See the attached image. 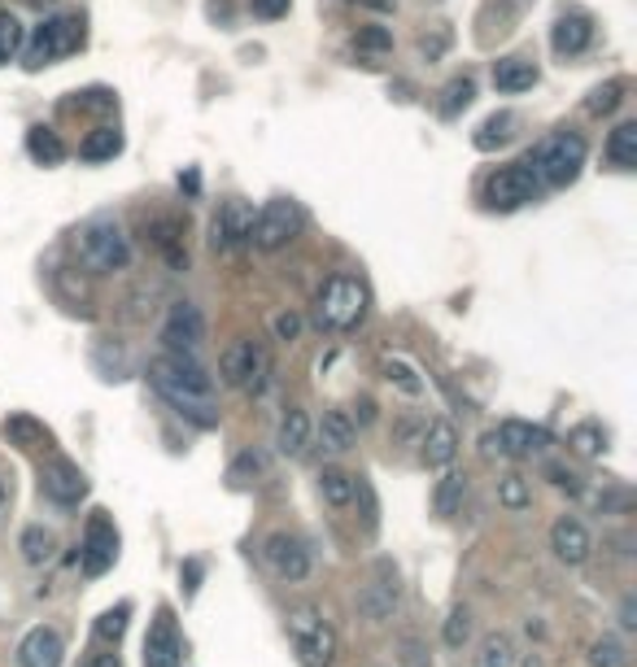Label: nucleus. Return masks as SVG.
<instances>
[{
    "label": "nucleus",
    "mask_w": 637,
    "mask_h": 667,
    "mask_svg": "<svg viewBox=\"0 0 637 667\" xmlns=\"http://www.w3.org/2000/svg\"><path fill=\"white\" fill-rule=\"evenodd\" d=\"M66 658V641L58 628L40 624L18 641V667H62Z\"/></svg>",
    "instance_id": "nucleus-19"
},
{
    "label": "nucleus",
    "mask_w": 637,
    "mask_h": 667,
    "mask_svg": "<svg viewBox=\"0 0 637 667\" xmlns=\"http://www.w3.org/2000/svg\"><path fill=\"white\" fill-rule=\"evenodd\" d=\"M262 563L279 576V580H288V584H297V580H305L310 576V545L297 537V532H271L266 541H262Z\"/></svg>",
    "instance_id": "nucleus-13"
},
{
    "label": "nucleus",
    "mask_w": 637,
    "mask_h": 667,
    "mask_svg": "<svg viewBox=\"0 0 637 667\" xmlns=\"http://www.w3.org/2000/svg\"><path fill=\"white\" fill-rule=\"evenodd\" d=\"M572 450L576 454H585V458H598L602 450H607V432L598 428V424H580V428H572Z\"/></svg>",
    "instance_id": "nucleus-42"
},
{
    "label": "nucleus",
    "mask_w": 637,
    "mask_h": 667,
    "mask_svg": "<svg viewBox=\"0 0 637 667\" xmlns=\"http://www.w3.org/2000/svg\"><path fill=\"white\" fill-rule=\"evenodd\" d=\"M149 380H153V389H158L184 419H192L197 428H214V424H218V411H214V376L205 372L201 358L162 354V358L149 363Z\"/></svg>",
    "instance_id": "nucleus-1"
},
{
    "label": "nucleus",
    "mask_w": 637,
    "mask_h": 667,
    "mask_svg": "<svg viewBox=\"0 0 637 667\" xmlns=\"http://www.w3.org/2000/svg\"><path fill=\"white\" fill-rule=\"evenodd\" d=\"M589 40H594V18H589V14H563V18L554 23V32H550V49H554L559 58L585 53Z\"/></svg>",
    "instance_id": "nucleus-23"
},
{
    "label": "nucleus",
    "mask_w": 637,
    "mask_h": 667,
    "mask_svg": "<svg viewBox=\"0 0 637 667\" xmlns=\"http://www.w3.org/2000/svg\"><path fill=\"white\" fill-rule=\"evenodd\" d=\"M310 437H314L310 415H305L301 406H288V411L279 415V424H275V450H279L284 458H301V454L310 450Z\"/></svg>",
    "instance_id": "nucleus-22"
},
{
    "label": "nucleus",
    "mask_w": 637,
    "mask_h": 667,
    "mask_svg": "<svg viewBox=\"0 0 637 667\" xmlns=\"http://www.w3.org/2000/svg\"><path fill=\"white\" fill-rule=\"evenodd\" d=\"M5 502H10V480L0 476V511H5Z\"/></svg>",
    "instance_id": "nucleus-53"
},
{
    "label": "nucleus",
    "mask_w": 637,
    "mask_h": 667,
    "mask_svg": "<svg viewBox=\"0 0 637 667\" xmlns=\"http://www.w3.org/2000/svg\"><path fill=\"white\" fill-rule=\"evenodd\" d=\"M607 166L615 171H633L637 166V123H620L607 140Z\"/></svg>",
    "instance_id": "nucleus-28"
},
{
    "label": "nucleus",
    "mask_w": 637,
    "mask_h": 667,
    "mask_svg": "<svg viewBox=\"0 0 637 667\" xmlns=\"http://www.w3.org/2000/svg\"><path fill=\"white\" fill-rule=\"evenodd\" d=\"M218 376L223 385L240 389V393H262L266 389V376H271V358L258 341H232L223 354H218Z\"/></svg>",
    "instance_id": "nucleus-8"
},
{
    "label": "nucleus",
    "mask_w": 637,
    "mask_h": 667,
    "mask_svg": "<svg viewBox=\"0 0 637 667\" xmlns=\"http://www.w3.org/2000/svg\"><path fill=\"white\" fill-rule=\"evenodd\" d=\"M420 458L424 467H450L459 458V428L450 419H433L420 437Z\"/></svg>",
    "instance_id": "nucleus-21"
},
{
    "label": "nucleus",
    "mask_w": 637,
    "mask_h": 667,
    "mask_svg": "<svg viewBox=\"0 0 637 667\" xmlns=\"http://www.w3.org/2000/svg\"><path fill=\"white\" fill-rule=\"evenodd\" d=\"M620 628H624V632L637 628V597H633V593H624V602H620Z\"/></svg>",
    "instance_id": "nucleus-50"
},
{
    "label": "nucleus",
    "mask_w": 637,
    "mask_h": 667,
    "mask_svg": "<svg viewBox=\"0 0 637 667\" xmlns=\"http://www.w3.org/2000/svg\"><path fill=\"white\" fill-rule=\"evenodd\" d=\"M472 101H476V84H472V75L450 79V84H446V92H441V118H459V114H463Z\"/></svg>",
    "instance_id": "nucleus-37"
},
{
    "label": "nucleus",
    "mask_w": 637,
    "mask_h": 667,
    "mask_svg": "<svg viewBox=\"0 0 637 667\" xmlns=\"http://www.w3.org/2000/svg\"><path fill=\"white\" fill-rule=\"evenodd\" d=\"M550 550H554L559 563L580 567V563L589 558V550H594V537H589V528H585L576 515H559V519L550 524Z\"/></svg>",
    "instance_id": "nucleus-18"
},
{
    "label": "nucleus",
    "mask_w": 637,
    "mask_h": 667,
    "mask_svg": "<svg viewBox=\"0 0 637 667\" xmlns=\"http://www.w3.org/2000/svg\"><path fill=\"white\" fill-rule=\"evenodd\" d=\"M18 550H23V558H27L32 567H45V563H53V554H58V541H53V532H49V528L32 524V528H23V541H18Z\"/></svg>",
    "instance_id": "nucleus-35"
},
{
    "label": "nucleus",
    "mask_w": 637,
    "mask_h": 667,
    "mask_svg": "<svg viewBox=\"0 0 637 667\" xmlns=\"http://www.w3.org/2000/svg\"><path fill=\"white\" fill-rule=\"evenodd\" d=\"M262 471H266V454H262V450H245V454L232 463L227 480H236V484H249V480H258Z\"/></svg>",
    "instance_id": "nucleus-44"
},
{
    "label": "nucleus",
    "mask_w": 637,
    "mask_h": 667,
    "mask_svg": "<svg viewBox=\"0 0 637 667\" xmlns=\"http://www.w3.org/2000/svg\"><path fill=\"white\" fill-rule=\"evenodd\" d=\"M585 158H589V144H585L580 131H554V136H546V140H537V144L528 149L524 166L537 175V184L567 188V184H576Z\"/></svg>",
    "instance_id": "nucleus-2"
},
{
    "label": "nucleus",
    "mask_w": 637,
    "mask_h": 667,
    "mask_svg": "<svg viewBox=\"0 0 637 667\" xmlns=\"http://www.w3.org/2000/svg\"><path fill=\"white\" fill-rule=\"evenodd\" d=\"M354 49L359 53H372V58H385V53H394V32L389 27H359Z\"/></svg>",
    "instance_id": "nucleus-41"
},
{
    "label": "nucleus",
    "mask_w": 637,
    "mask_h": 667,
    "mask_svg": "<svg viewBox=\"0 0 637 667\" xmlns=\"http://www.w3.org/2000/svg\"><path fill=\"white\" fill-rule=\"evenodd\" d=\"M184 663V632L171 606H158L145 632V667H179Z\"/></svg>",
    "instance_id": "nucleus-14"
},
{
    "label": "nucleus",
    "mask_w": 637,
    "mask_h": 667,
    "mask_svg": "<svg viewBox=\"0 0 637 667\" xmlns=\"http://www.w3.org/2000/svg\"><path fill=\"white\" fill-rule=\"evenodd\" d=\"M380 372H385V380H389L398 393H407V398H424V389H428V385L420 380V372H415L407 358H385Z\"/></svg>",
    "instance_id": "nucleus-36"
},
{
    "label": "nucleus",
    "mask_w": 637,
    "mask_h": 667,
    "mask_svg": "<svg viewBox=\"0 0 637 667\" xmlns=\"http://www.w3.org/2000/svg\"><path fill=\"white\" fill-rule=\"evenodd\" d=\"M301 314L297 310H279V314H271V331H275V341H284V345H292L297 337H301Z\"/></svg>",
    "instance_id": "nucleus-46"
},
{
    "label": "nucleus",
    "mask_w": 637,
    "mask_h": 667,
    "mask_svg": "<svg viewBox=\"0 0 637 667\" xmlns=\"http://www.w3.org/2000/svg\"><path fill=\"white\" fill-rule=\"evenodd\" d=\"M463 498H467V476L463 471H446L441 480H437V493H433V506H437V515H459V506H463Z\"/></svg>",
    "instance_id": "nucleus-34"
},
{
    "label": "nucleus",
    "mask_w": 637,
    "mask_h": 667,
    "mask_svg": "<svg viewBox=\"0 0 637 667\" xmlns=\"http://www.w3.org/2000/svg\"><path fill=\"white\" fill-rule=\"evenodd\" d=\"M149 236H153V249H158L175 270L188 266V249H184V236H179V223H175V218H153V223H149Z\"/></svg>",
    "instance_id": "nucleus-27"
},
{
    "label": "nucleus",
    "mask_w": 637,
    "mask_h": 667,
    "mask_svg": "<svg viewBox=\"0 0 637 667\" xmlns=\"http://www.w3.org/2000/svg\"><path fill=\"white\" fill-rule=\"evenodd\" d=\"M0 437H5L10 445H18V450H45L53 441V432L36 415H10L5 424H0Z\"/></svg>",
    "instance_id": "nucleus-24"
},
{
    "label": "nucleus",
    "mask_w": 637,
    "mask_h": 667,
    "mask_svg": "<svg viewBox=\"0 0 637 667\" xmlns=\"http://www.w3.org/2000/svg\"><path fill=\"white\" fill-rule=\"evenodd\" d=\"M367 305H372V292H367L363 279L333 275L314 297V318H318V327H328V331H354L367 318Z\"/></svg>",
    "instance_id": "nucleus-3"
},
{
    "label": "nucleus",
    "mask_w": 637,
    "mask_h": 667,
    "mask_svg": "<svg viewBox=\"0 0 637 667\" xmlns=\"http://www.w3.org/2000/svg\"><path fill=\"white\" fill-rule=\"evenodd\" d=\"M372 415H376V402L363 398V402H359V424H372Z\"/></svg>",
    "instance_id": "nucleus-52"
},
{
    "label": "nucleus",
    "mask_w": 637,
    "mask_h": 667,
    "mask_svg": "<svg viewBox=\"0 0 637 667\" xmlns=\"http://www.w3.org/2000/svg\"><path fill=\"white\" fill-rule=\"evenodd\" d=\"M537 197H541V184H537V175L524 162L494 171L489 184H485V201L494 210H520V205H533Z\"/></svg>",
    "instance_id": "nucleus-12"
},
{
    "label": "nucleus",
    "mask_w": 637,
    "mask_h": 667,
    "mask_svg": "<svg viewBox=\"0 0 637 667\" xmlns=\"http://www.w3.org/2000/svg\"><path fill=\"white\" fill-rule=\"evenodd\" d=\"M18 49H23V23L10 10H0V66H10Z\"/></svg>",
    "instance_id": "nucleus-40"
},
{
    "label": "nucleus",
    "mask_w": 637,
    "mask_h": 667,
    "mask_svg": "<svg viewBox=\"0 0 637 667\" xmlns=\"http://www.w3.org/2000/svg\"><path fill=\"white\" fill-rule=\"evenodd\" d=\"M467 637H472V611H467V606H450V615H446V624H441V641H446L450 650H463Z\"/></svg>",
    "instance_id": "nucleus-39"
},
{
    "label": "nucleus",
    "mask_w": 637,
    "mask_h": 667,
    "mask_svg": "<svg viewBox=\"0 0 637 667\" xmlns=\"http://www.w3.org/2000/svg\"><path fill=\"white\" fill-rule=\"evenodd\" d=\"M249 5H253V14H258V18L275 23V18H284V14H288L292 0H249Z\"/></svg>",
    "instance_id": "nucleus-47"
},
{
    "label": "nucleus",
    "mask_w": 637,
    "mask_h": 667,
    "mask_svg": "<svg viewBox=\"0 0 637 667\" xmlns=\"http://www.w3.org/2000/svg\"><path fill=\"white\" fill-rule=\"evenodd\" d=\"M40 489H45V498L58 502V506H79V502L88 498V476H84L71 458H49V463L40 467Z\"/></svg>",
    "instance_id": "nucleus-17"
},
{
    "label": "nucleus",
    "mask_w": 637,
    "mask_h": 667,
    "mask_svg": "<svg viewBox=\"0 0 637 667\" xmlns=\"http://www.w3.org/2000/svg\"><path fill=\"white\" fill-rule=\"evenodd\" d=\"M398 606H402L398 567H394L389 558H380V563L372 567V576L363 580V589H359V615H363L367 624H389V619L398 615Z\"/></svg>",
    "instance_id": "nucleus-9"
},
{
    "label": "nucleus",
    "mask_w": 637,
    "mask_h": 667,
    "mask_svg": "<svg viewBox=\"0 0 637 667\" xmlns=\"http://www.w3.org/2000/svg\"><path fill=\"white\" fill-rule=\"evenodd\" d=\"M75 244H79L84 266L97 270V275H114V270H127L132 266V240H127V231L114 218L84 223L79 236H75Z\"/></svg>",
    "instance_id": "nucleus-5"
},
{
    "label": "nucleus",
    "mask_w": 637,
    "mask_h": 667,
    "mask_svg": "<svg viewBox=\"0 0 637 667\" xmlns=\"http://www.w3.org/2000/svg\"><path fill=\"white\" fill-rule=\"evenodd\" d=\"M515 663H520L515 641H511L507 632H489V637L480 641V650H476V663H472V667H515Z\"/></svg>",
    "instance_id": "nucleus-32"
},
{
    "label": "nucleus",
    "mask_w": 637,
    "mask_h": 667,
    "mask_svg": "<svg viewBox=\"0 0 637 667\" xmlns=\"http://www.w3.org/2000/svg\"><path fill=\"white\" fill-rule=\"evenodd\" d=\"M511 136H515V114H507V110H502V114H489L472 140H476V149H480V153H494V149H502Z\"/></svg>",
    "instance_id": "nucleus-33"
},
{
    "label": "nucleus",
    "mask_w": 637,
    "mask_h": 667,
    "mask_svg": "<svg viewBox=\"0 0 637 667\" xmlns=\"http://www.w3.org/2000/svg\"><path fill=\"white\" fill-rule=\"evenodd\" d=\"M550 445V432L537 428V424H524V419H502L489 437H485V450L489 454H502V458H533Z\"/></svg>",
    "instance_id": "nucleus-16"
},
{
    "label": "nucleus",
    "mask_w": 637,
    "mask_h": 667,
    "mask_svg": "<svg viewBox=\"0 0 637 667\" xmlns=\"http://www.w3.org/2000/svg\"><path fill=\"white\" fill-rule=\"evenodd\" d=\"M318 498H324L328 506H350L359 498V476H350L346 467H324L318 471Z\"/></svg>",
    "instance_id": "nucleus-26"
},
{
    "label": "nucleus",
    "mask_w": 637,
    "mask_h": 667,
    "mask_svg": "<svg viewBox=\"0 0 637 667\" xmlns=\"http://www.w3.org/2000/svg\"><path fill=\"white\" fill-rule=\"evenodd\" d=\"M520 667H541V658H524V663H520Z\"/></svg>",
    "instance_id": "nucleus-54"
},
{
    "label": "nucleus",
    "mask_w": 637,
    "mask_h": 667,
    "mask_svg": "<svg viewBox=\"0 0 637 667\" xmlns=\"http://www.w3.org/2000/svg\"><path fill=\"white\" fill-rule=\"evenodd\" d=\"M118 563V528L105 511L88 515L84 524V541H79V567L84 576H105Z\"/></svg>",
    "instance_id": "nucleus-10"
},
{
    "label": "nucleus",
    "mask_w": 637,
    "mask_h": 667,
    "mask_svg": "<svg viewBox=\"0 0 637 667\" xmlns=\"http://www.w3.org/2000/svg\"><path fill=\"white\" fill-rule=\"evenodd\" d=\"M620 101H624V84H620V79H611V84H598V88L589 92V101H585V110L602 118V114H611V110H615Z\"/></svg>",
    "instance_id": "nucleus-43"
},
{
    "label": "nucleus",
    "mask_w": 637,
    "mask_h": 667,
    "mask_svg": "<svg viewBox=\"0 0 637 667\" xmlns=\"http://www.w3.org/2000/svg\"><path fill=\"white\" fill-rule=\"evenodd\" d=\"M585 663H589V667H628V663H633V654H628L624 637H615V632H602V637H594V641H589V654H585Z\"/></svg>",
    "instance_id": "nucleus-29"
},
{
    "label": "nucleus",
    "mask_w": 637,
    "mask_h": 667,
    "mask_svg": "<svg viewBox=\"0 0 637 667\" xmlns=\"http://www.w3.org/2000/svg\"><path fill=\"white\" fill-rule=\"evenodd\" d=\"M118 153H123V131H114V127H97L79 144V158L84 162H114Z\"/></svg>",
    "instance_id": "nucleus-30"
},
{
    "label": "nucleus",
    "mask_w": 637,
    "mask_h": 667,
    "mask_svg": "<svg viewBox=\"0 0 637 667\" xmlns=\"http://www.w3.org/2000/svg\"><path fill=\"white\" fill-rule=\"evenodd\" d=\"M253 214H258V210H253L249 201H240V197L223 201L218 214H214V223H210V249H218V253L245 249L249 236H253Z\"/></svg>",
    "instance_id": "nucleus-15"
},
{
    "label": "nucleus",
    "mask_w": 637,
    "mask_h": 667,
    "mask_svg": "<svg viewBox=\"0 0 637 667\" xmlns=\"http://www.w3.org/2000/svg\"><path fill=\"white\" fill-rule=\"evenodd\" d=\"M127 615H132L127 602H118L114 611H105V615L97 619V637H101V641H118V637L127 632Z\"/></svg>",
    "instance_id": "nucleus-45"
},
{
    "label": "nucleus",
    "mask_w": 637,
    "mask_h": 667,
    "mask_svg": "<svg viewBox=\"0 0 637 667\" xmlns=\"http://www.w3.org/2000/svg\"><path fill=\"white\" fill-rule=\"evenodd\" d=\"M27 153H32L40 166L66 162V144H62V136H58L53 127H32V131H27Z\"/></svg>",
    "instance_id": "nucleus-31"
},
{
    "label": "nucleus",
    "mask_w": 637,
    "mask_h": 667,
    "mask_svg": "<svg viewBox=\"0 0 637 667\" xmlns=\"http://www.w3.org/2000/svg\"><path fill=\"white\" fill-rule=\"evenodd\" d=\"M84 45H88V23H84V14H53V18H45V23L36 27V36H32V45H27V66H32V71L53 66V62L79 53Z\"/></svg>",
    "instance_id": "nucleus-6"
},
{
    "label": "nucleus",
    "mask_w": 637,
    "mask_h": 667,
    "mask_svg": "<svg viewBox=\"0 0 637 667\" xmlns=\"http://www.w3.org/2000/svg\"><path fill=\"white\" fill-rule=\"evenodd\" d=\"M84 667H123V663H118V654L97 650V654H88V658H84Z\"/></svg>",
    "instance_id": "nucleus-51"
},
{
    "label": "nucleus",
    "mask_w": 637,
    "mask_h": 667,
    "mask_svg": "<svg viewBox=\"0 0 637 667\" xmlns=\"http://www.w3.org/2000/svg\"><path fill=\"white\" fill-rule=\"evenodd\" d=\"M420 49H424V58H428V62H433V58H441V53H446V49H450V32H446V27H441V32H437V36H433V40H428V36H424V40H420Z\"/></svg>",
    "instance_id": "nucleus-48"
},
{
    "label": "nucleus",
    "mask_w": 637,
    "mask_h": 667,
    "mask_svg": "<svg viewBox=\"0 0 637 667\" xmlns=\"http://www.w3.org/2000/svg\"><path fill=\"white\" fill-rule=\"evenodd\" d=\"M310 441H318V450L324 454H350L354 450V441H359V424H354V415L350 411H324V419L314 424V437Z\"/></svg>",
    "instance_id": "nucleus-20"
},
{
    "label": "nucleus",
    "mask_w": 637,
    "mask_h": 667,
    "mask_svg": "<svg viewBox=\"0 0 637 667\" xmlns=\"http://www.w3.org/2000/svg\"><path fill=\"white\" fill-rule=\"evenodd\" d=\"M533 84H537V66H533L528 58H502V62L494 66V88L507 92V97L528 92Z\"/></svg>",
    "instance_id": "nucleus-25"
},
{
    "label": "nucleus",
    "mask_w": 637,
    "mask_h": 667,
    "mask_svg": "<svg viewBox=\"0 0 637 667\" xmlns=\"http://www.w3.org/2000/svg\"><path fill=\"white\" fill-rule=\"evenodd\" d=\"M162 350L166 354H188V358H197V350H201V341H205V318H201V310L192 305V301H175L171 310H166V318H162Z\"/></svg>",
    "instance_id": "nucleus-11"
},
{
    "label": "nucleus",
    "mask_w": 637,
    "mask_h": 667,
    "mask_svg": "<svg viewBox=\"0 0 637 667\" xmlns=\"http://www.w3.org/2000/svg\"><path fill=\"white\" fill-rule=\"evenodd\" d=\"M550 480H554V489H563V493H580V480L572 476V471H563V467H550Z\"/></svg>",
    "instance_id": "nucleus-49"
},
{
    "label": "nucleus",
    "mask_w": 637,
    "mask_h": 667,
    "mask_svg": "<svg viewBox=\"0 0 637 667\" xmlns=\"http://www.w3.org/2000/svg\"><path fill=\"white\" fill-rule=\"evenodd\" d=\"M498 506L502 511H528L533 506V489H528V480L524 476H502L498 480Z\"/></svg>",
    "instance_id": "nucleus-38"
},
{
    "label": "nucleus",
    "mask_w": 637,
    "mask_h": 667,
    "mask_svg": "<svg viewBox=\"0 0 637 667\" xmlns=\"http://www.w3.org/2000/svg\"><path fill=\"white\" fill-rule=\"evenodd\" d=\"M288 641H292L301 667H333L337 663V628L314 602H301L288 611Z\"/></svg>",
    "instance_id": "nucleus-4"
},
{
    "label": "nucleus",
    "mask_w": 637,
    "mask_h": 667,
    "mask_svg": "<svg viewBox=\"0 0 637 667\" xmlns=\"http://www.w3.org/2000/svg\"><path fill=\"white\" fill-rule=\"evenodd\" d=\"M301 227H305L301 205L288 201V197H275V201H266V205L253 214V236H249V244L262 249V253H279V249H288V244L301 236Z\"/></svg>",
    "instance_id": "nucleus-7"
}]
</instances>
